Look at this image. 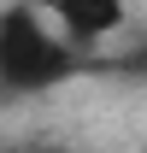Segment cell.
Segmentation results:
<instances>
[{"instance_id": "1", "label": "cell", "mask_w": 147, "mask_h": 153, "mask_svg": "<svg viewBox=\"0 0 147 153\" xmlns=\"http://www.w3.org/2000/svg\"><path fill=\"white\" fill-rule=\"evenodd\" d=\"M82 71V53L59 36L41 0L0 6V94H53Z\"/></svg>"}, {"instance_id": "2", "label": "cell", "mask_w": 147, "mask_h": 153, "mask_svg": "<svg viewBox=\"0 0 147 153\" xmlns=\"http://www.w3.org/2000/svg\"><path fill=\"white\" fill-rule=\"evenodd\" d=\"M41 12L59 24V36L76 53H88V47H106L112 36H124L129 0H41Z\"/></svg>"}]
</instances>
